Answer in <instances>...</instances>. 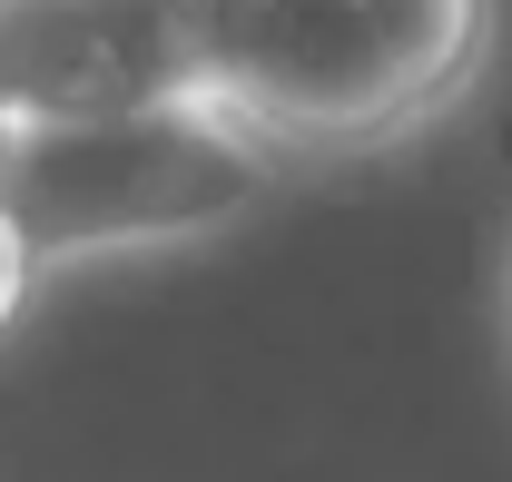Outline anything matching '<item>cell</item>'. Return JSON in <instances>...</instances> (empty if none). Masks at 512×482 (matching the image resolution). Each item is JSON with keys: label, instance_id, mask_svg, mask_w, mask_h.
I'll use <instances>...</instances> for the list:
<instances>
[{"label": "cell", "instance_id": "obj_1", "mask_svg": "<svg viewBox=\"0 0 512 482\" xmlns=\"http://www.w3.org/2000/svg\"><path fill=\"white\" fill-rule=\"evenodd\" d=\"M207 109L276 158H375L434 128L493 50V0H188Z\"/></svg>", "mask_w": 512, "mask_h": 482}, {"label": "cell", "instance_id": "obj_2", "mask_svg": "<svg viewBox=\"0 0 512 482\" xmlns=\"http://www.w3.org/2000/svg\"><path fill=\"white\" fill-rule=\"evenodd\" d=\"M276 148L227 109H128L69 128H0V217L20 227L30 266L109 256V246H178L247 217L276 187Z\"/></svg>", "mask_w": 512, "mask_h": 482}, {"label": "cell", "instance_id": "obj_4", "mask_svg": "<svg viewBox=\"0 0 512 482\" xmlns=\"http://www.w3.org/2000/svg\"><path fill=\"white\" fill-rule=\"evenodd\" d=\"M30 276H40V266H30V246H20V227H10V217H0V325L20 315V296H30Z\"/></svg>", "mask_w": 512, "mask_h": 482}, {"label": "cell", "instance_id": "obj_3", "mask_svg": "<svg viewBox=\"0 0 512 482\" xmlns=\"http://www.w3.org/2000/svg\"><path fill=\"white\" fill-rule=\"evenodd\" d=\"M188 99H207L188 0H0V128L128 119Z\"/></svg>", "mask_w": 512, "mask_h": 482}]
</instances>
